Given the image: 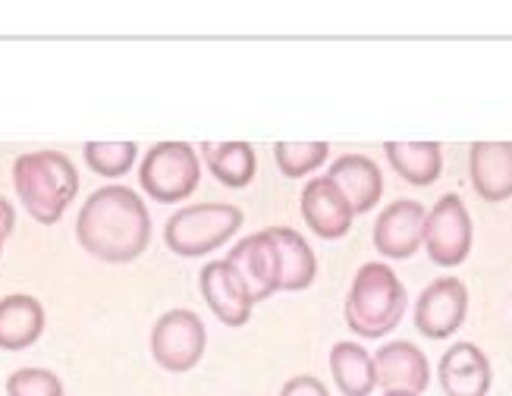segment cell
Here are the masks:
<instances>
[{
  "label": "cell",
  "mask_w": 512,
  "mask_h": 396,
  "mask_svg": "<svg viewBox=\"0 0 512 396\" xmlns=\"http://www.w3.org/2000/svg\"><path fill=\"white\" fill-rule=\"evenodd\" d=\"M13 227H16V211H13V205L7 202V198L0 195V233L10 236Z\"/></svg>",
  "instance_id": "26"
},
{
  "label": "cell",
  "mask_w": 512,
  "mask_h": 396,
  "mask_svg": "<svg viewBox=\"0 0 512 396\" xmlns=\"http://www.w3.org/2000/svg\"><path fill=\"white\" fill-rule=\"evenodd\" d=\"M79 246L107 264L136 261L151 242V214L129 186H101L85 198L76 217Z\"/></svg>",
  "instance_id": "1"
},
{
  "label": "cell",
  "mask_w": 512,
  "mask_h": 396,
  "mask_svg": "<svg viewBox=\"0 0 512 396\" xmlns=\"http://www.w3.org/2000/svg\"><path fill=\"white\" fill-rule=\"evenodd\" d=\"M330 374L343 396H371L377 390L374 356L352 340H340L330 349Z\"/></svg>",
  "instance_id": "19"
},
{
  "label": "cell",
  "mask_w": 512,
  "mask_h": 396,
  "mask_svg": "<svg viewBox=\"0 0 512 396\" xmlns=\"http://www.w3.org/2000/svg\"><path fill=\"white\" fill-rule=\"evenodd\" d=\"M327 154H330L327 142H277L274 145V161L289 180L311 176L327 161Z\"/></svg>",
  "instance_id": "23"
},
{
  "label": "cell",
  "mask_w": 512,
  "mask_h": 396,
  "mask_svg": "<svg viewBox=\"0 0 512 396\" xmlns=\"http://www.w3.org/2000/svg\"><path fill=\"white\" fill-rule=\"evenodd\" d=\"M239 227H242V211L236 205L205 202V205L173 211L164 227V242L180 258H205L224 246L230 236H236Z\"/></svg>",
  "instance_id": "4"
},
{
  "label": "cell",
  "mask_w": 512,
  "mask_h": 396,
  "mask_svg": "<svg viewBox=\"0 0 512 396\" xmlns=\"http://www.w3.org/2000/svg\"><path fill=\"white\" fill-rule=\"evenodd\" d=\"M437 378L447 396H487L494 371L475 343H453L437 365Z\"/></svg>",
  "instance_id": "14"
},
{
  "label": "cell",
  "mask_w": 512,
  "mask_h": 396,
  "mask_svg": "<svg viewBox=\"0 0 512 396\" xmlns=\"http://www.w3.org/2000/svg\"><path fill=\"white\" fill-rule=\"evenodd\" d=\"M469 176L484 202L512 198V142H475L469 148Z\"/></svg>",
  "instance_id": "16"
},
{
  "label": "cell",
  "mask_w": 512,
  "mask_h": 396,
  "mask_svg": "<svg viewBox=\"0 0 512 396\" xmlns=\"http://www.w3.org/2000/svg\"><path fill=\"white\" fill-rule=\"evenodd\" d=\"M267 236L274 239L280 258V293L308 290L318 277V258L311 252L308 239L293 227H267Z\"/></svg>",
  "instance_id": "18"
},
{
  "label": "cell",
  "mask_w": 512,
  "mask_h": 396,
  "mask_svg": "<svg viewBox=\"0 0 512 396\" xmlns=\"http://www.w3.org/2000/svg\"><path fill=\"white\" fill-rule=\"evenodd\" d=\"M205 346H208V330H205L202 318L189 312V308H173V312L154 321L151 356L170 374L192 371L198 362H202Z\"/></svg>",
  "instance_id": "6"
},
{
  "label": "cell",
  "mask_w": 512,
  "mask_h": 396,
  "mask_svg": "<svg viewBox=\"0 0 512 396\" xmlns=\"http://www.w3.org/2000/svg\"><path fill=\"white\" fill-rule=\"evenodd\" d=\"M465 312H469V286L459 277H437L415 302V327L428 340H447L465 324Z\"/></svg>",
  "instance_id": "8"
},
{
  "label": "cell",
  "mask_w": 512,
  "mask_h": 396,
  "mask_svg": "<svg viewBox=\"0 0 512 396\" xmlns=\"http://www.w3.org/2000/svg\"><path fill=\"white\" fill-rule=\"evenodd\" d=\"M198 286H202V296L214 318L227 327H242L252 318V296L246 290V283L239 280V274L230 268V261H208L202 274H198Z\"/></svg>",
  "instance_id": "12"
},
{
  "label": "cell",
  "mask_w": 512,
  "mask_h": 396,
  "mask_svg": "<svg viewBox=\"0 0 512 396\" xmlns=\"http://www.w3.org/2000/svg\"><path fill=\"white\" fill-rule=\"evenodd\" d=\"M4 242H7V236H4V233H0V255H4Z\"/></svg>",
  "instance_id": "28"
},
{
  "label": "cell",
  "mask_w": 512,
  "mask_h": 396,
  "mask_svg": "<svg viewBox=\"0 0 512 396\" xmlns=\"http://www.w3.org/2000/svg\"><path fill=\"white\" fill-rule=\"evenodd\" d=\"M381 396H415V393H396V390H390V393H381Z\"/></svg>",
  "instance_id": "27"
},
{
  "label": "cell",
  "mask_w": 512,
  "mask_h": 396,
  "mask_svg": "<svg viewBox=\"0 0 512 396\" xmlns=\"http://www.w3.org/2000/svg\"><path fill=\"white\" fill-rule=\"evenodd\" d=\"M472 239H475V227H472V214L465 208V202L456 192L440 195L437 205L425 217L428 258L440 264V268H456V264L469 258Z\"/></svg>",
  "instance_id": "7"
},
{
  "label": "cell",
  "mask_w": 512,
  "mask_h": 396,
  "mask_svg": "<svg viewBox=\"0 0 512 396\" xmlns=\"http://www.w3.org/2000/svg\"><path fill=\"white\" fill-rule=\"evenodd\" d=\"M202 183V161L189 142H158L145 151L139 167V186L161 205H176Z\"/></svg>",
  "instance_id": "5"
},
{
  "label": "cell",
  "mask_w": 512,
  "mask_h": 396,
  "mask_svg": "<svg viewBox=\"0 0 512 396\" xmlns=\"http://www.w3.org/2000/svg\"><path fill=\"white\" fill-rule=\"evenodd\" d=\"M82 151L88 170H95L104 180H120L139 161L136 142H88Z\"/></svg>",
  "instance_id": "22"
},
{
  "label": "cell",
  "mask_w": 512,
  "mask_h": 396,
  "mask_svg": "<svg viewBox=\"0 0 512 396\" xmlns=\"http://www.w3.org/2000/svg\"><path fill=\"white\" fill-rule=\"evenodd\" d=\"M299 208L308 230L321 236V239H343L352 230V208L349 202L340 195V189L333 186L327 176H315L308 180L299 198Z\"/></svg>",
  "instance_id": "13"
},
{
  "label": "cell",
  "mask_w": 512,
  "mask_h": 396,
  "mask_svg": "<svg viewBox=\"0 0 512 396\" xmlns=\"http://www.w3.org/2000/svg\"><path fill=\"white\" fill-rule=\"evenodd\" d=\"M409 305V293L403 280L393 274L387 261H368L355 274L346 305H343V318L346 327L355 337L365 340H381L399 327Z\"/></svg>",
  "instance_id": "3"
},
{
  "label": "cell",
  "mask_w": 512,
  "mask_h": 396,
  "mask_svg": "<svg viewBox=\"0 0 512 396\" xmlns=\"http://www.w3.org/2000/svg\"><path fill=\"white\" fill-rule=\"evenodd\" d=\"M205 161L214 173V180L227 189H246L255 180L258 158L249 142H208L202 145Z\"/></svg>",
  "instance_id": "21"
},
{
  "label": "cell",
  "mask_w": 512,
  "mask_h": 396,
  "mask_svg": "<svg viewBox=\"0 0 512 396\" xmlns=\"http://www.w3.org/2000/svg\"><path fill=\"white\" fill-rule=\"evenodd\" d=\"M387 161L409 186H434L443 170V151L437 142H387Z\"/></svg>",
  "instance_id": "20"
},
{
  "label": "cell",
  "mask_w": 512,
  "mask_h": 396,
  "mask_svg": "<svg viewBox=\"0 0 512 396\" xmlns=\"http://www.w3.org/2000/svg\"><path fill=\"white\" fill-rule=\"evenodd\" d=\"M227 261L239 274V280L246 283L252 302H264L274 293H280V258H277L274 239L267 236V230L239 239L233 252L227 255Z\"/></svg>",
  "instance_id": "10"
},
{
  "label": "cell",
  "mask_w": 512,
  "mask_h": 396,
  "mask_svg": "<svg viewBox=\"0 0 512 396\" xmlns=\"http://www.w3.org/2000/svg\"><path fill=\"white\" fill-rule=\"evenodd\" d=\"M7 396H63V381L48 368H19L7 378Z\"/></svg>",
  "instance_id": "24"
},
{
  "label": "cell",
  "mask_w": 512,
  "mask_h": 396,
  "mask_svg": "<svg viewBox=\"0 0 512 396\" xmlns=\"http://www.w3.org/2000/svg\"><path fill=\"white\" fill-rule=\"evenodd\" d=\"M374 378L384 393H415L421 396L431 384V365L428 356L409 340L384 343L374 356Z\"/></svg>",
  "instance_id": "11"
},
{
  "label": "cell",
  "mask_w": 512,
  "mask_h": 396,
  "mask_svg": "<svg viewBox=\"0 0 512 396\" xmlns=\"http://www.w3.org/2000/svg\"><path fill=\"white\" fill-rule=\"evenodd\" d=\"M13 189L29 217L51 227L76 202L79 173L60 151H29L13 161Z\"/></svg>",
  "instance_id": "2"
},
{
  "label": "cell",
  "mask_w": 512,
  "mask_h": 396,
  "mask_svg": "<svg viewBox=\"0 0 512 396\" xmlns=\"http://www.w3.org/2000/svg\"><path fill=\"white\" fill-rule=\"evenodd\" d=\"M44 305L29 293H10L0 299V349H29L44 334Z\"/></svg>",
  "instance_id": "17"
},
{
  "label": "cell",
  "mask_w": 512,
  "mask_h": 396,
  "mask_svg": "<svg viewBox=\"0 0 512 396\" xmlns=\"http://www.w3.org/2000/svg\"><path fill=\"white\" fill-rule=\"evenodd\" d=\"M425 205L412 198H396L374 224V249L390 261H406L425 246Z\"/></svg>",
  "instance_id": "9"
},
{
  "label": "cell",
  "mask_w": 512,
  "mask_h": 396,
  "mask_svg": "<svg viewBox=\"0 0 512 396\" xmlns=\"http://www.w3.org/2000/svg\"><path fill=\"white\" fill-rule=\"evenodd\" d=\"M280 396H330V390L324 387L321 378H315V374H296V378H289L283 384Z\"/></svg>",
  "instance_id": "25"
},
{
  "label": "cell",
  "mask_w": 512,
  "mask_h": 396,
  "mask_svg": "<svg viewBox=\"0 0 512 396\" xmlns=\"http://www.w3.org/2000/svg\"><path fill=\"white\" fill-rule=\"evenodd\" d=\"M327 180L340 189V195L349 202L355 217L374 211L384 195L381 167H377L371 158H365V154H343L340 161L330 164Z\"/></svg>",
  "instance_id": "15"
}]
</instances>
